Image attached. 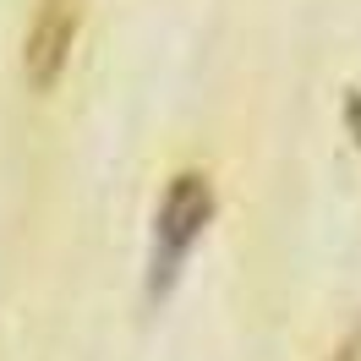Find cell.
Wrapping results in <instances>:
<instances>
[{
    "label": "cell",
    "mask_w": 361,
    "mask_h": 361,
    "mask_svg": "<svg viewBox=\"0 0 361 361\" xmlns=\"http://www.w3.org/2000/svg\"><path fill=\"white\" fill-rule=\"evenodd\" d=\"M329 361H361V329H356L350 339H345V345H339V350H334Z\"/></svg>",
    "instance_id": "3957f363"
},
{
    "label": "cell",
    "mask_w": 361,
    "mask_h": 361,
    "mask_svg": "<svg viewBox=\"0 0 361 361\" xmlns=\"http://www.w3.org/2000/svg\"><path fill=\"white\" fill-rule=\"evenodd\" d=\"M208 219H214V180L203 170H180L164 186V203H159V219H154V257H148V290L154 295L176 285L180 263L203 241Z\"/></svg>",
    "instance_id": "6da1fadb"
},
{
    "label": "cell",
    "mask_w": 361,
    "mask_h": 361,
    "mask_svg": "<svg viewBox=\"0 0 361 361\" xmlns=\"http://www.w3.org/2000/svg\"><path fill=\"white\" fill-rule=\"evenodd\" d=\"M77 27H82V0H33V23L23 33V77L27 88H55L61 71L71 61L77 44Z\"/></svg>",
    "instance_id": "7a4b0ae2"
}]
</instances>
